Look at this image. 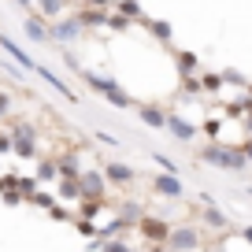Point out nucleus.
<instances>
[{
	"label": "nucleus",
	"mask_w": 252,
	"mask_h": 252,
	"mask_svg": "<svg viewBox=\"0 0 252 252\" xmlns=\"http://www.w3.org/2000/svg\"><path fill=\"white\" fill-rule=\"evenodd\" d=\"M219 82H222L219 74H212V78H204V89H219Z\"/></svg>",
	"instance_id": "obj_18"
},
{
	"label": "nucleus",
	"mask_w": 252,
	"mask_h": 252,
	"mask_svg": "<svg viewBox=\"0 0 252 252\" xmlns=\"http://www.w3.org/2000/svg\"><path fill=\"white\" fill-rule=\"evenodd\" d=\"M241 152H245V159L252 163V141H245V145H241Z\"/></svg>",
	"instance_id": "obj_19"
},
{
	"label": "nucleus",
	"mask_w": 252,
	"mask_h": 252,
	"mask_svg": "<svg viewBox=\"0 0 252 252\" xmlns=\"http://www.w3.org/2000/svg\"><path fill=\"white\" fill-rule=\"evenodd\" d=\"M167 130H171L178 141H193V137H197L193 123H186V119H178V115H167Z\"/></svg>",
	"instance_id": "obj_6"
},
{
	"label": "nucleus",
	"mask_w": 252,
	"mask_h": 252,
	"mask_svg": "<svg viewBox=\"0 0 252 252\" xmlns=\"http://www.w3.org/2000/svg\"><path fill=\"white\" fill-rule=\"evenodd\" d=\"M141 123L145 126H167V115L159 108H152V104H145V108H141Z\"/></svg>",
	"instance_id": "obj_9"
},
{
	"label": "nucleus",
	"mask_w": 252,
	"mask_h": 252,
	"mask_svg": "<svg viewBox=\"0 0 252 252\" xmlns=\"http://www.w3.org/2000/svg\"><path fill=\"white\" fill-rule=\"evenodd\" d=\"M152 159H156V163L163 167V171H171V174H174V163H171V159H167V156H159V152H156V156H152Z\"/></svg>",
	"instance_id": "obj_17"
},
{
	"label": "nucleus",
	"mask_w": 252,
	"mask_h": 252,
	"mask_svg": "<svg viewBox=\"0 0 252 252\" xmlns=\"http://www.w3.org/2000/svg\"><path fill=\"white\" fill-rule=\"evenodd\" d=\"M82 186H86V193H89V197H93V193L100 197V193H104V182H100V174H96V178H93V174H86V178H82Z\"/></svg>",
	"instance_id": "obj_13"
},
{
	"label": "nucleus",
	"mask_w": 252,
	"mask_h": 252,
	"mask_svg": "<svg viewBox=\"0 0 252 252\" xmlns=\"http://www.w3.org/2000/svg\"><path fill=\"white\" fill-rule=\"evenodd\" d=\"M26 37H33V41H45V37H48L45 23H37V19H30V23H26Z\"/></svg>",
	"instance_id": "obj_12"
},
{
	"label": "nucleus",
	"mask_w": 252,
	"mask_h": 252,
	"mask_svg": "<svg viewBox=\"0 0 252 252\" xmlns=\"http://www.w3.org/2000/svg\"><path fill=\"white\" fill-rule=\"evenodd\" d=\"M0 45H4V52H8V56H11V60H15V63H19V67H23V71H37V63H33V60H30V56H26V52H23V48H19V45H15V41H11V37H8V33H0Z\"/></svg>",
	"instance_id": "obj_4"
},
{
	"label": "nucleus",
	"mask_w": 252,
	"mask_h": 252,
	"mask_svg": "<svg viewBox=\"0 0 252 252\" xmlns=\"http://www.w3.org/2000/svg\"><path fill=\"white\" fill-rule=\"evenodd\" d=\"M89 86H93L96 93H104L111 104H115V108H130V104H134V100H130V93H123V89H119L111 78H96V74H89Z\"/></svg>",
	"instance_id": "obj_2"
},
{
	"label": "nucleus",
	"mask_w": 252,
	"mask_h": 252,
	"mask_svg": "<svg viewBox=\"0 0 252 252\" xmlns=\"http://www.w3.org/2000/svg\"><path fill=\"white\" fill-rule=\"evenodd\" d=\"M8 108H11V96L0 89V115H8Z\"/></svg>",
	"instance_id": "obj_16"
},
{
	"label": "nucleus",
	"mask_w": 252,
	"mask_h": 252,
	"mask_svg": "<svg viewBox=\"0 0 252 252\" xmlns=\"http://www.w3.org/2000/svg\"><path fill=\"white\" fill-rule=\"evenodd\" d=\"M200 156L208 159V163H215V167H226V171H245V152L241 149H230V145H208Z\"/></svg>",
	"instance_id": "obj_1"
},
{
	"label": "nucleus",
	"mask_w": 252,
	"mask_h": 252,
	"mask_svg": "<svg viewBox=\"0 0 252 252\" xmlns=\"http://www.w3.org/2000/svg\"><path fill=\"white\" fill-rule=\"evenodd\" d=\"M241 234H245V241H252V226H245V230H241Z\"/></svg>",
	"instance_id": "obj_20"
},
{
	"label": "nucleus",
	"mask_w": 252,
	"mask_h": 252,
	"mask_svg": "<svg viewBox=\"0 0 252 252\" xmlns=\"http://www.w3.org/2000/svg\"><path fill=\"white\" fill-rule=\"evenodd\" d=\"M208 222H212V226H226V219H222V212H215V208H208Z\"/></svg>",
	"instance_id": "obj_14"
},
{
	"label": "nucleus",
	"mask_w": 252,
	"mask_h": 252,
	"mask_svg": "<svg viewBox=\"0 0 252 252\" xmlns=\"http://www.w3.org/2000/svg\"><path fill=\"white\" fill-rule=\"evenodd\" d=\"M167 241H171V252H186L197 245V230H171Z\"/></svg>",
	"instance_id": "obj_5"
},
{
	"label": "nucleus",
	"mask_w": 252,
	"mask_h": 252,
	"mask_svg": "<svg viewBox=\"0 0 252 252\" xmlns=\"http://www.w3.org/2000/svg\"><path fill=\"white\" fill-rule=\"evenodd\" d=\"M108 178L115 186H130L134 182V167H123V163H108Z\"/></svg>",
	"instance_id": "obj_8"
},
{
	"label": "nucleus",
	"mask_w": 252,
	"mask_h": 252,
	"mask_svg": "<svg viewBox=\"0 0 252 252\" xmlns=\"http://www.w3.org/2000/svg\"><path fill=\"white\" fill-rule=\"evenodd\" d=\"M33 74H37V78H45V82H48V86H52V89H60V93H63V96H67V100H71V89L63 86V82H60V78H56V74H52V71H48V67H41V63H37V71H33Z\"/></svg>",
	"instance_id": "obj_10"
},
{
	"label": "nucleus",
	"mask_w": 252,
	"mask_h": 252,
	"mask_svg": "<svg viewBox=\"0 0 252 252\" xmlns=\"http://www.w3.org/2000/svg\"><path fill=\"white\" fill-rule=\"evenodd\" d=\"M152 189H156L159 197H171V200L186 197V186H182L174 174H156V178H152Z\"/></svg>",
	"instance_id": "obj_3"
},
{
	"label": "nucleus",
	"mask_w": 252,
	"mask_h": 252,
	"mask_svg": "<svg viewBox=\"0 0 252 252\" xmlns=\"http://www.w3.org/2000/svg\"><path fill=\"white\" fill-rule=\"evenodd\" d=\"M48 33H56L60 41H74V37L82 33V23H74V19H63V23H56Z\"/></svg>",
	"instance_id": "obj_7"
},
{
	"label": "nucleus",
	"mask_w": 252,
	"mask_h": 252,
	"mask_svg": "<svg viewBox=\"0 0 252 252\" xmlns=\"http://www.w3.org/2000/svg\"><path fill=\"white\" fill-rule=\"evenodd\" d=\"M100 252H130V249H126V245H119V241H104Z\"/></svg>",
	"instance_id": "obj_15"
},
{
	"label": "nucleus",
	"mask_w": 252,
	"mask_h": 252,
	"mask_svg": "<svg viewBox=\"0 0 252 252\" xmlns=\"http://www.w3.org/2000/svg\"><path fill=\"white\" fill-rule=\"evenodd\" d=\"M141 230H145V237H159V241H163V237L171 234V230H167L159 219H156V222H152V219H145V222H141Z\"/></svg>",
	"instance_id": "obj_11"
}]
</instances>
